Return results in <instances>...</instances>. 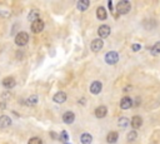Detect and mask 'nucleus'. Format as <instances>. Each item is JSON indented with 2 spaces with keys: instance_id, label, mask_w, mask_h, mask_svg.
Segmentation results:
<instances>
[{
  "instance_id": "1",
  "label": "nucleus",
  "mask_w": 160,
  "mask_h": 144,
  "mask_svg": "<svg viewBox=\"0 0 160 144\" xmlns=\"http://www.w3.org/2000/svg\"><path fill=\"white\" fill-rule=\"evenodd\" d=\"M130 10H131V4H130V2H128V0H122V2H119L116 4V11L120 15H125Z\"/></svg>"
},
{
  "instance_id": "2",
  "label": "nucleus",
  "mask_w": 160,
  "mask_h": 144,
  "mask_svg": "<svg viewBox=\"0 0 160 144\" xmlns=\"http://www.w3.org/2000/svg\"><path fill=\"white\" fill-rule=\"evenodd\" d=\"M29 42V35L25 33V31H20L16 34V37H15V44L18 46H24L26 45Z\"/></svg>"
},
{
  "instance_id": "3",
  "label": "nucleus",
  "mask_w": 160,
  "mask_h": 144,
  "mask_svg": "<svg viewBox=\"0 0 160 144\" xmlns=\"http://www.w3.org/2000/svg\"><path fill=\"white\" fill-rule=\"evenodd\" d=\"M119 62V54L116 51H109L105 54V63L109 65H114Z\"/></svg>"
},
{
  "instance_id": "4",
  "label": "nucleus",
  "mask_w": 160,
  "mask_h": 144,
  "mask_svg": "<svg viewBox=\"0 0 160 144\" xmlns=\"http://www.w3.org/2000/svg\"><path fill=\"white\" fill-rule=\"evenodd\" d=\"M44 28H45V24H44V22H43L42 19H39V20L31 23V31H33L34 34L42 33V31L44 30Z\"/></svg>"
},
{
  "instance_id": "5",
  "label": "nucleus",
  "mask_w": 160,
  "mask_h": 144,
  "mask_svg": "<svg viewBox=\"0 0 160 144\" xmlns=\"http://www.w3.org/2000/svg\"><path fill=\"white\" fill-rule=\"evenodd\" d=\"M110 31H111V29L109 25H100L98 29V35L100 37V39H105L110 35Z\"/></svg>"
},
{
  "instance_id": "6",
  "label": "nucleus",
  "mask_w": 160,
  "mask_h": 144,
  "mask_svg": "<svg viewBox=\"0 0 160 144\" xmlns=\"http://www.w3.org/2000/svg\"><path fill=\"white\" fill-rule=\"evenodd\" d=\"M103 46H104V42H103L102 39H94V40L91 42V44H90V49H91L94 53L100 51V50L103 49Z\"/></svg>"
},
{
  "instance_id": "7",
  "label": "nucleus",
  "mask_w": 160,
  "mask_h": 144,
  "mask_svg": "<svg viewBox=\"0 0 160 144\" xmlns=\"http://www.w3.org/2000/svg\"><path fill=\"white\" fill-rule=\"evenodd\" d=\"M102 89H103V84L98 80H95L90 85V93L94 94V95H98V94H100V92H102Z\"/></svg>"
},
{
  "instance_id": "8",
  "label": "nucleus",
  "mask_w": 160,
  "mask_h": 144,
  "mask_svg": "<svg viewBox=\"0 0 160 144\" xmlns=\"http://www.w3.org/2000/svg\"><path fill=\"white\" fill-rule=\"evenodd\" d=\"M130 124H131V128L134 130H136V129H139L143 125V118L140 115H134L131 118V120H130Z\"/></svg>"
},
{
  "instance_id": "9",
  "label": "nucleus",
  "mask_w": 160,
  "mask_h": 144,
  "mask_svg": "<svg viewBox=\"0 0 160 144\" xmlns=\"http://www.w3.org/2000/svg\"><path fill=\"white\" fill-rule=\"evenodd\" d=\"M66 93H64V92H58V93H55L54 94V97H53V100L56 103V104H63V103H65L66 102Z\"/></svg>"
},
{
  "instance_id": "10",
  "label": "nucleus",
  "mask_w": 160,
  "mask_h": 144,
  "mask_svg": "<svg viewBox=\"0 0 160 144\" xmlns=\"http://www.w3.org/2000/svg\"><path fill=\"white\" fill-rule=\"evenodd\" d=\"M131 106H133V99L131 98L124 97L122 100H120V108H122V109L126 110V109H129V108H131Z\"/></svg>"
},
{
  "instance_id": "11",
  "label": "nucleus",
  "mask_w": 160,
  "mask_h": 144,
  "mask_svg": "<svg viewBox=\"0 0 160 144\" xmlns=\"http://www.w3.org/2000/svg\"><path fill=\"white\" fill-rule=\"evenodd\" d=\"M108 114V108L105 106V105H100V106H98L96 109H95V117L96 118H104L105 115Z\"/></svg>"
},
{
  "instance_id": "12",
  "label": "nucleus",
  "mask_w": 160,
  "mask_h": 144,
  "mask_svg": "<svg viewBox=\"0 0 160 144\" xmlns=\"http://www.w3.org/2000/svg\"><path fill=\"white\" fill-rule=\"evenodd\" d=\"M39 19H40V13H39V10H38V9L30 10V13L28 14V20L31 22V23H34V22H36V20H39Z\"/></svg>"
},
{
  "instance_id": "13",
  "label": "nucleus",
  "mask_w": 160,
  "mask_h": 144,
  "mask_svg": "<svg viewBox=\"0 0 160 144\" xmlns=\"http://www.w3.org/2000/svg\"><path fill=\"white\" fill-rule=\"evenodd\" d=\"M11 118L8 115H2L0 117V128H8L11 125Z\"/></svg>"
},
{
  "instance_id": "14",
  "label": "nucleus",
  "mask_w": 160,
  "mask_h": 144,
  "mask_svg": "<svg viewBox=\"0 0 160 144\" xmlns=\"http://www.w3.org/2000/svg\"><path fill=\"white\" fill-rule=\"evenodd\" d=\"M96 18H98L99 20H105L106 18H108V13H106V10H105L104 6H99L96 9Z\"/></svg>"
},
{
  "instance_id": "15",
  "label": "nucleus",
  "mask_w": 160,
  "mask_h": 144,
  "mask_svg": "<svg viewBox=\"0 0 160 144\" xmlns=\"http://www.w3.org/2000/svg\"><path fill=\"white\" fill-rule=\"evenodd\" d=\"M63 120L65 124H73L75 120V114L73 112H65L63 115Z\"/></svg>"
},
{
  "instance_id": "16",
  "label": "nucleus",
  "mask_w": 160,
  "mask_h": 144,
  "mask_svg": "<svg viewBox=\"0 0 160 144\" xmlns=\"http://www.w3.org/2000/svg\"><path fill=\"white\" fill-rule=\"evenodd\" d=\"M89 6H90V2H89V0H80V2L76 3V8H78V10H80V11L88 10Z\"/></svg>"
},
{
  "instance_id": "17",
  "label": "nucleus",
  "mask_w": 160,
  "mask_h": 144,
  "mask_svg": "<svg viewBox=\"0 0 160 144\" xmlns=\"http://www.w3.org/2000/svg\"><path fill=\"white\" fill-rule=\"evenodd\" d=\"M3 86L6 88V89L14 88V86H15V79H14L13 77H6V78H4V80H3Z\"/></svg>"
},
{
  "instance_id": "18",
  "label": "nucleus",
  "mask_w": 160,
  "mask_h": 144,
  "mask_svg": "<svg viewBox=\"0 0 160 144\" xmlns=\"http://www.w3.org/2000/svg\"><path fill=\"white\" fill-rule=\"evenodd\" d=\"M118 138H119V134L118 132H110L108 135H106V142L109 144H114L118 142Z\"/></svg>"
},
{
  "instance_id": "19",
  "label": "nucleus",
  "mask_w": 160,
  "mask_h": 144,
  "mask_svg": "<svg viewBox=\"0 0 160 144\" xmlns=\"http://www.w3.org/2000/svg\"><path fill=\"white\" fill-rule=\"evenodd\" d=\"M80 142H82V144H91V142H93L91 134H89V133L82 134V137H80Z\"/></svg>"
},
{
  "instance_id": "20",
  "label": "nucleus",
  "mask_w": 160,
  "mask_h": 144,
  "mask_svg": "<svg viewBox=\"0 0 160 144\" xmlns=\"http://www.w3.org/2000/svg\"><path fill=\"white\" fill-rule=\"evenodd\" d=\"M38 95H31V97H29L26 100H25V104L26 105H29V106H33V105H36L38 104Z\"/></svg>"
},
{
  "instance_id": "21",
  "label": "nucleus",
  "mask_w": 160,
  "mask_h": 144,
  "mask_svg": "<svg viewBox=\"0 0 160 144\" xmlns=\"http://www.w3.org/2000/svg\"><path fill=\"white\" fill-rule=\"evenodd\" d=\"M118 125L120 128H126L128 125H129V119L128 118H125V117H122L119 119V122H118Z\"/></svg>"
},
{
  "instance_id": "22",
  "label": "nucleus",
  "mask_w": 160,
  "mask_h": 144,
  "mask_svg": "<svg viewBox=\"0 0 160 144\" xmlns=\"http://www.w3.org/2000/svg\"><path fill=\"white\" fill-rule=\"evenodd\" d=\"M151 54H153V55H159V54H160V42H156L151 46Z\"/></svg>"
},
{
  "instance_id": "23",
  "label": "nucleus",
  "mask_w": 160,
  "mask_h": 144,
  "mask_svg": "<svg viewBox=\"0 0 160 144\" xmlns=\"http://www.w3.org/2000/svg\"><path fill=\"white\" fill-rule=\"evenodd\" d=\"M136 138H138L136 130H130V132L128 133V142H134Z\"/></svg>"
},
{
  "instance_id": "24",
  "label": "nucleus",
  "mask_w": 160,
  "mask_h": 144,
  "mask_svg": "<svg viewBox=\"0 0 160 144\" xmlns=\"http://www.w3.org/2000/svg\"><path fill=\"white\" fill-rule=\"evenodd\" d=\"M28 144H43V140H42V138L34 137V138H31V139L28 142Z\"/></svg>"
},
{
  "instance_id": "25",
  "label": "nucleus",
  "mask_w": 160,
  "mask_h": 144,
  "mask_svg": "<svg viewBox=\"0 0 160 144\" xmlns=\"http://www.w3.org/2000/svg\"><path fill=\"white\" fill-rule=\"evenodd\" d=\"M59 139H60V140H62V142L65 144V143L69 140V138H68V133H66V132H62V134H60Z\"/></svg>"
},
{
  "instance_id": "26",
  "label": "nucleus",
  "mask_w": 160,
  "mask_h": 144,
  "mask_svg": "<svg viewBox=\"0 0 160 144\" xmlns=\"http://www.w3.org/2000/svg\"><path fill=\"white\" fill-rule=\"evenodd\" d=\"M140 49H142V45H140V44H133V46H131L133 51H139Z\"/></svg>"
},
{
  "instance_id": "27",
  "label": "nucleus",
  "mask_w": 160,
  "mask_h": 144,
  "mask_svg": "<svg viewBox=\"0 0 160 144\" xmlns=\"http://www.w3.org/2000/svg\"><path fill=\"white\" fill-rule=\"evenodd\" d=\"M108 5H109V9H110V10H113V3H111V2H109V3H108Z\"/></svg>"
},
{
  "instance_id": "28",
  "label": "nucleus",
  "mask_w": 160,
  "mask_h": 144,
  "mask_svg": "<svg viewBox=\"0 0 160 144\" xmlns=\"http://www.w3.org/2000/svg\"><path fill=\"white\" fill-rule=\"evenodd\" d=\"M51 137H53V138H58V135H56L55 133H51Z\"/></svg>"
},
{
  "instance_id": "29",
  "label": "nucleus",
  "mask_w": 160,
  "mask_h": 144,
  "mask_svg": "<svg viewBox=\"0 0 160 144\" xmlns=\"http://www.w3.org/2000/svg\"><path fill=\"white\" fill-rule=\"evenodd\" d=\"M65 144H69V143H65Z\"/></svg>"
}]
</instances>
